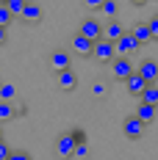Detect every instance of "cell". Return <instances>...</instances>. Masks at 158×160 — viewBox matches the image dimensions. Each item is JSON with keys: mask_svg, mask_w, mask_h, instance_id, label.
<instances>
[{"mask_svg": "<svg viewBox=\"0 0 158 160\" xmlns=\"http://www.w3.org/2000/svg\"><path fill=\"white\" fill-rule=\"evenodd\" d=\"M122 83H125V91H128L130 97H139V94H142V88L147 86V80H144L142 75H139V72H133V75H128V78L122 80Z\"/></svg>", "mask_w": 158, "mask_h": 160, "instance_id": "obj_11", "label": "cell"}, {"mask_svg": "<svg viewBox=\"0 0 158 160\" xmlns=\"http://www.w3.org/2000/svg\"><path fill=\"white\" fill-rule=\"evenodd\" d=\"M114 50H117V55H133V52L139 50V42H136V39L125 31L117 42H114Z\"/></svg>", "mask_w": 158, "mask_h": 160, "instance_id": "obj_8", "label": "cell"}, {"mask_svg": "<svg viewBox=\"0 0 158 160\" xmlns=\"http://www.w3.org/2000/svg\"><path fill=\"white\" fill-rule=\"evenodd\" d=\"M11 22H14V17L8 14V8H6V6H0V28H8Z\"/></svg>", "mask_w": 158, "mask_h": 160, "instance_id": "obj_20", "label": "cell"}, {"mask_svg": "<svg viewBox=\"0 0 158 160\" xmlns=\"http://www.w3.org/2000/svg\"><path fill=\"white\" fill-rule=\"evenodd\" d=\"M130 36L139 42V47H144V44H150L153 39H150V28H147V22H136L133 25V31H130Z\"/></svg>", "mask_w": 158, "mask_h": 160, "instance_id": "obj_16", "label": "cell"}, {"mask_svg": "<svg viewBox=\"0 0 158 160\" xmlns=\"http://www.w3.org/2000/svg\"><path fill=\"white\" fill-rule=\"evenodd\" d=\"M147 28H150V39H153V42H158V14H155V17H150Z\"/></svg>", "mask_w": 158, "mask_h": 160, "instance_id": "obj_22", "label": "cell"}, {"mask_svg": "<svg viewBox=\"0 0 158 160\" xmlns=\"http://www.w3.org/2000/svg\"><path fill=\"white\" fill-rule=\"evenodd\" d=\"M22 6H25V0H6V8H8V14H11V17H19Z\"/></svg>", "mask_w": 158, "mask_h": 160, "instance_id": "obj_19", "label": "cell"}, {"mask_svg": "<svg viewBox=\"0 0 158 160\" xmlns=\"http://www.w3.org/2000/svg\"><path fill=\"white\" fill-rule=\"evenodd\" d=\"M86 155H89V149H86V144H83V141H80V144H75V152H72V158H86Z\"/></svg>", "mask_w": 158, "mask_h": 160, "instance_id": "obj_23", "label": "cell"}, {"mask_svg": "<svg viewBox=\"0 0 158 160\" xmlns=\"http://www.w3.org/2000/svg\"><path fill=\"white\" fill-rule=\"evenodd\" d=\"M6 39H8V28H0V47H6Z\"/></svg>", "mask_w": 158, "mask_h": 160, "instance_id": "obj_28", "label": "cell"}, {"mask_svg": "<svg viewBox=\"0 0 158 160\" xmlns=\"http://www.w3.org/2000/svg\"><path fill=\"white\" fill-rule=\"evenodd\" d=\"M8 152H11V146L6 144L3 138H0V160H6V158H8Z\"/></svg>", "mask_w": 158, "mask_h": 160, "instance_id": "obj_26", "label": "cell"}, {"mask_svg": "<svg viewBox=\"0 0 158 160\" xmlns=\"http://www.w3.org/2000/svg\"><path fill=\"white\" fill-rule=\"evenodd\" d=\"M56 86H58L61 91H75V88H78V75H75V69L69 66V69L56 72Z\"/></svg>", "mask_w": 158, "mask_h": 160, "instance_id": "obj_7", "label": "cell"}, {"mask_svg": "<svg viewBox=\"0 0 158 160\" xmlns=\"http://www.w3.org/2000/svg\"><path fill=\"white\" fill-rule=\"evenodd\" d=\"M133 116H136V119L142 122L144 127H147V124H153V122H155L158 111H155V105H144V102H139V105H136V113H133Z\"/></svg>", "mask_w": 158, "mask_h": 160, "instance_id": "obj_13", "label": "cell"}, {"mask_svg": "<svg viewBox=\"0 0 158 160\" xmlns=\"http://www.w3.org/2000/svg\"><path fill=\"white\" fill-rule=\"evenodd\" d=\"M92 55H95V61H100V64H111V61L117 58V50H114V42H108V39H95V47H92Z\"/></svg>", "mask_w": 158, "mask_h": 160, "instance_id": "obj_1", "label": "cell"}, {"mask_svg": "<svg viewBox=\"0 0 158 160\" xmlns=\"http://www.w3.org/2000/svg\"><path fill=\"white\" fill-rule=\"evenodd\" d=\"M83 3H86V8H100V6H103V3H106V0H83Z\"/></svg>", "mask_w": 158, "mask_h": 160, "instance_id": "obj_27", "label": "cell"}, {"mask_svg": "<svg viewBox=\"0 0 158 160\" xmlns=\"http://www.w3.org/2000/svg\"><path fill=\"white\" fill-rule=\"evenodd\" d=\"M0 99L3 102H14L17 99V86L14 83H0Z\"/></svg>", "mask_w": 158, "mask_h": 160, "instance_id": "obj_18", "label": "cell"}, {"mask_svg": "<svg viewBox=\"0 0 158 160\" xmlns=\"http://www.w3.org/2000/svg\"><path fill=\"white\" fill-rule=\"evenodd\" d=\"M0 138H3V124H0Z\"/></svg>", "mask_w": 158, "mask_h": 160, "instance_id": "obj_30", "label": "cell"}, {"mask_svg": "<svg viewBox=\"0 0 158 160\" xmlns=\"http://www.w3.org/2000/svg\"><path fill=\"white\" fill-rule=\"evenodd\" d=\"M106 91H108L106 83H95V86H92V94H95V97H106Z\"/></svg>", "mask_w": 158, "mask_h": 160, "instance_id": "obj_25", "label": "cell"}, {"mask_svg": "<svg viewBox=\"0 0 158 160\" xmlns=\"http://www.w3.org/2000/svg\"><path fill=\"white\" fill-rule=\"evenodd\" d=\"M72 152H75V138L72 132H61L56 138V158L58 160H72Z\"/></svg>", "mask_w": 158, "mask_h": 160, "instance_id": "obj_3", "label": "cell"}, {"mask_svg": "<svg viewBox=\"0 0 158 160\" xmlns=\"http://www.w3.org/2000/svg\"><path fill=\"white\" fill-rule=\"evenodd\" d=\"M14 116H17V111H14V102H3V99H0V124L11 122Z\"/></svg>", "mask_w": 158, "mask_h": 160, "instance_id": "obj_17", "label": "cell"}, {"mask_svg": "<svg viewBox=\"0 0 158 160\" xmlns=\"http://www.w3.org/2000/svg\"><path fill=\"white\" fill-rule=\"evenodd\" d=\"M130 3H133V6H136V8H139V6H147V3H150V0H130Z\"/></svg>", "mask_w": 158, "mask_h": 160, "instance_id": "obj_29", "label": "cell"}, {"mask_svg": "<svg viewBox=\"0 0 158 160\" xmlns=\"http://www.w3.org/2000/svg\"><path fill=\"white\" fill-rule=\"evenodd\" d=\"M136 72H139L147 83H158V61H153V58H144Z\"/></svg>", "mask_w": 158, "mask_h": 160, "instance_id": "obj_10", "label": "cell"}, {"mask_svg": "<svg viewBox=\"0 0 158 160\" xmlns=\"http://www.w3.org/2000/svg\"><path fill=\"white\" fill-rule=\"evenodd\" d=\"M19 17H22V22H28V25H39L42 17H45V8H42L36 0H25V6H22Z\"/></svg>", "mask_w": 158, "mask_h": 160, "instance_id": "obj_4", "label": "cell"}, {"mask_svg": "<svg viewBox=\"0 0 158 160\" xmlns=\"http://www.w3.org/2000/svg\"><path fill=\"white\" fill-rule=\"evenodd\" d=\"M100 11H103V14H108L111 19H114V14H117V0H106V3L100 6Z\"/></svg>", "mask_w": 158, "mask_h": 160, "instance_id": "obj_21", "label": "cell"}, {"mask_svg": "<svg viewBox=\"0 0 158 160\" xmlns=\"http://www.w3.org/2000/svg\"><path fill=\"white\" fill-rule=\"evenodd\" d=\"M111 72H114L117 80H125L128 75H133L136 69H133V64H130V58L122 55V58H114V61H111Z\"/></svg>", "mask_w": 158, "mask_h": 160, "instance_id": "obj_9", "label": "cell"}, {"mask_svg": "<svg viewBox=\"0 0 158 160\" xmlns=\"http://www.w3.org/2000/svg\"><path fill=\"white\" fill-rule=\"evenodd\" d=\"M155 86H158V83H155Z\"/></svg>", "mask_w": 158, "mask_h": 160, "instance_id": "obj_31", "label": "cell"}, {"mask_svg": "<svg viewBox=\"0 0 158 160\" xmlns=\"http://www.w3.org/2000/svg\"><path fill=\"white\" fill-rule=\"evenodd\" d=\"M6 160H33L31 155H28V152H19V149H17V152H8V158Z\"/></svg>", "mask_w": 158, "mask_h": 160, "instance_id": "obj_24", "label": "cell"}, {"mask_svg": "<svg viewBox=\"0 0 158 160\" xmlns=\"http://www.w3.org/2000/svg\"><path fill=\"white\" fill-rule=\"evenodd\" d=\"M122 33H125V28H122V25L117 22V17H114V19H108V22L103 25V36H100V39H108V42H117V39H119Z\"/></svg>", "mask_w": 158, "mask_h": 160, "instance_id": "obj_14", "label": "cell"}, {"mask_svg": "<svg viewBox=\"0 0 158 160\" xmlns=\"http://www.w3.org/2000/svg\"><path fill=\"white\" fill-rule=\"evenodd\" d=\"M136 99L144 102V105H155V108H158V86H155V83H147V86L142 88V94L136 97Z\"/></svg>", "mask_w": 158, "mask_h": 160, "instance_id": "obj_15", "label": "cell"}, {"mask_svg": "<svg viewBox=\"0 0 158 160\" xmlns=\"http://www.w3.org/2000/svg\"><path fill=\"white\" fill-rule=\"evenodd\" d=\"M69 66H72L69 50H53L47 55V69L50 72H61V69H69Z\"/></svg>", "mask_w": 158, "mask_h": 160, "instance_id": "obj_2", "label": "cell"}, {"mask_svg": "<svg viewBox=\"0 0 158 160\" xmlns=\"http://www.w3.org/2000/svg\"><path fill=\"white\" fill-rule=\"evenodd\" d=\"M78 33L95 42V39H100V36H103V22H97L95 17H86V19H80V25H78Z\"/></svg>", "mask_w": 158, "mask_h": 160, "instance_id": "obj_6", "label": "cell"}, {"mask_svg": "<svg viewBox=\"0 0 158 160\" xmlns=\"http://www.w3.org/2000/svg\"><path fill=\"white\" fill-rule=\"evenodd\" d=\"M122 135H125L128 141H139V138L144 135V124L136 119V116H133V113L122 119Z\"/></svg>", "mask_w": 158, "mask_h": 160, "instance_id": "obj_5", "label": "cell"}, {"mask_svg": "<svg viewBox=\"0 0 158 160\" xmlns=\"http://www.w3.org/2000/svg\"><path fill=\"white\" fill-rule=\"evenodd\" d=\"M92 47H95L92 39H86V36H80V33L72 36V52H78V55H83V58H89V55H92Z\"/></svg>", "mask_w": 158, "mask_h": 160, "instance_id": "obj_12", "label": "cell"}]
</instances>
